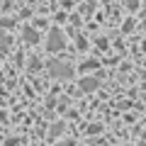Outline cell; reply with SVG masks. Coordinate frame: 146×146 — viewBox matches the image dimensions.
I'll return each mask as SVG.
<instances>
[{"label": "cell", "instance_id": "8992f818", "mask_svg": "<svg viewBox=\"0 0 146 146\" xmlns=\"http://www.w3.org/2000/svg\"><path fill=\"white\" fill-rule=\"evenodd\" d=\"M61 131H63V124H56V127H51V134H54V136H56V134H61Z\"/></svg>", "mask_w": 146, "mask_h": 146}, {"label": "cell", "instance_id": "ba28073f", "mask_svg": "<svg viewBox=\"0 0 146 146\" xmlns=\"http://www.w3.org/2000/svg\"><path fill=\"white\" fill-rule=\"evenodd\" d=\"M58 146H73V141H61Z\"/></svg>", "mask_w": 146, "mask_h": 146}, {"label": "cell", "instance_id": "5b68a950", "mask_svg": "<svg viewBox=\"0 0 146 146\" xmlns=\"http://www.w3.org/2000/svg\"><path fill=\"white\" fill-rule=\"evenodd\" d=\"M124 3H127L129 10H136V7H139V0H124Z\"/></svg>", "mask_w": 146, "mask_h": 146}, {"label": "cell", "instance_id": "7a4b0ae2", "mask_svg": "<svg viewBox=\"0 0 146 146\" xmlns=\"http://www.w3.org/2000/svg\"><path fill=\"white\" fill-rule=\"evenodd\" d=\"M46 49L49 51H61V49H66V36H63V32L58 29V27H54V29L49 32Z\"/></svg>", "mask_w": 146, "mask_h": 146}, {"label": "cell", "instance_id": "3957f363", "mask_svg": "<svg viewBox=\"0 0 146 146\" xmlns=\"http://www.w3.org/2000/svg\"><path fill=\"white\" fill-rule=\"evenodd\" d=\"M98 85H100L98 78H83L80 80V90L83 93H93V90H98Z\"/></svg>", "mask_w": 146, "mask_h": 146}, {"label": "cell", "instance_id": "277c9868", "mask_svg": "<svg viewBox=\"0 0 146 146\" xmlns=\"http://www.w3.org/2000/svg\"><path fill=\"white\" fill-rule=\"evenodd\" d=\"M22 36H25V42H29V44L39 42V34L34 32V27H25V29H22Z\"/></svg>", "mask_w": 146, "mask_h": 146}, {"label": "cell", "instance_id": "52a82bcc", "mask_svg": "<svg viewBox=\"0 0 146 146\" xmlns=\"http://www.w3.org/2000/svg\"><path fill=\"white\" fill-rule=\"evenodd\" d=\"M76 44H78V49H85V39L83 36H76Z\"/></svg>", "mask_w": 146, "mask_h": 146}, {"label": "cell", "instance_id": "6da1fadb", "mask_svg": "<svg viewBox=\"0 0 146 146\" xmlns=\"http://www.w3.org/2000/svg\"><path fill=\"white\" fill-rule=\"evenodd\" d=\"M49 73L51 78H58V80H68L73 76V68L63 61H49Z\"/></svg>", "mask_w": 146, "mask_h": 146}]
</instances>
